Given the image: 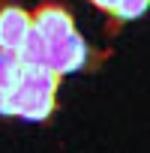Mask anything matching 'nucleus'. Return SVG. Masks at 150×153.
Returning a JSON list of instances; mask_svg holds the SVG:
<instances>
[{
	"instance_id": "obj_1",
	"label": "nucleus",
	"mask_w": 150,
	"mask_h": 153,
	"mask_svg": "<svg viewBox=\"0 0 150 153\" xmlns=\"http://www.w3.org/2000/svg\"><path fill=\"white\" fill-rule=\"evenodd\" d=\"M57 87L60 78L48 66H21L18 84L12 90V117L24 120H48L57 105Z\"/></svg>"
},
{
	"instance_id": "obj_2",
	"label": "nucleus",
	"mask_w": 150,
	"mask_h": 153,
	"mask_svg": "<svg viewBox=\"0 0 150 153\" xmlns=\"http://www.w3.org/2000/svg\"><path fill=\"white\" fill-rule=\"evenodd\" d=\"M87 57H90V45L84 42V36L75 30L57 42H48V57H45V66L57 75V78H63V75L69 72H78L87 66Z\"/></svg>"
},
{
	"instance_id": "obj_3",
	"label": "nucleus",
	"mask_w": 150,
	"mask_h": 153,
	"mask_svg": "<svg viewBox=\"0 0 150 153\" xmlns=\"http://www.w3.org/2000/svg\"><path fill=\"white\" fill-rule=\"evenodd\" d=\"M30 24L45 42H57V39L75 33V18L69 15V9L60 3H51V0L39 3L36 12H30Z\"/></svg>"
},
{
	"instance_id": "obj_4",
	"label": "nucleus",
	"mask_w": 150,
	"mask_h": 153,
	"mask_svg": "<svg viewBox=\"0 0 150 153\" xmlns=\"http://www.w3.org/2000/svg\"><path fill=\"white\" fill-rule=\"evenodd\" d=\"M30 12L18 3H0V51L18 54L30 33Z\"/></svg>"
},
{
	"instance_id": "obj_5",
	"label": "nucleus",
	"mask_w": 150,
	"mask_h": 153,
	"mask_svg": "<svg viewBox=\"0 0 150 153\" xmlns=\"http://www.w3.org/2000/svg\"><path fill=\"white\" fill-rule=\"evenodd\" d=\"M147 9H150V0H117L114 12L108 15V18H111L108 33H117V27H120L123 21H135V18H141Z\"/></svg>"
},
{
	"instance_id": "obj_6",
	"label": "nucleus",
	"mask_w": 150,
	"mask_h": 153,
	"mask_svg": "<svg viewBox=\"0 0 150 153\" xmlns=\"http://www.w3.org/2000/svg\"><path fill=\"white\" fill-rule=\"evenodd\" d=\"M18 57H21V63H27V66H45V57H48V42L30 27V33H27V39H24V45H21V51H18Z\"/></svg>"
},
{
	"instance_id": "obj_7",
	"label": "nucleus",
	"mask_w": 150,
	"mask_h": 153,
	"mask_svg": "<svg viewBox=\"0 0 150 153\" xmlns=\"http://www.w3.org/2000/svg\"><path fill=\"white\" fill-rule=\"evenodd\" d=\"M87 3H93L99 12H105V15H111L114 12V6H117V0H87Z\"/></svg>"
}]
</instances>
